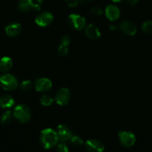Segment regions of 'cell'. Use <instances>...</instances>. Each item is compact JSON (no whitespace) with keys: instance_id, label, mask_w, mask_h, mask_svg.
Instances as JSON below:
<instances>
[{"instance_id":"cell-1","label":"cell","mask_w":152,"mask_h":152,"mask_svg":"<svg viewBox=\"0 0 152 152\" xmlns=\"http://www.w3.org/2000/svg\"><path fill=\"white\" fill-rule=\"evenodd\" d=\"M59 138H58V133L52 129H43L40 134V143L46 149H49L55 146Z\"/></svg>"},{"instance_id":"cell-2","label":"cell","mask_w":152,"mask_h":152,"mask_svg":"<svg viewBox=\"0 0 152 152\" xmlns=\"http://www.w3.org/2000/svg\"><path fill=\"white\" fill-rule=\"evenodd\" d=\"M13 117L21 123H27L31 117V110L27 105L20 104L15 107L13 110Z\"/></svg>"},{"instance_id":"cell-3","label":"cell","mask_w":152,"mask_h":152,"mask_svg":"<svg viewBox=\"0 0 152 152\" xmlns=\"http://www.w3.org/2000/svg\"><path fill=\"white\" fill-rule=\"evenodd\" d=\"M0 86L7 91H13L18 86L17 80L12 74H4L0 77Z\"/></svg>"},{"instance_id":"cell-4","label":"cell","mask_w":152,"mask_h":152,"mask_svg":"<svg viewBox=\"0 0 152 152\" xmlns=\"http://www.w3.org/2000/svg\"><path fill=\"white\" fill-rule=\"evenodd\" d=\"M68 23L73 29L80 31L86 25V20L83 16L78 14H75V13H72L69 16Z\"/></svg>"},{"instance_id":"cell-5","label":"cell","mask_w":152,"mask_h":152,"mask_svg":"<svg viewBox=\"0 0 152 152\" xmlns=\"http://www.w3.org/2000/svg\"><path fill=\"white\" fill-rule=\"evenodd\" d=\"M119 137L120 140V143L122 146L130 148L135 144L136 137L132 132L121 131L119 132Z\"/></svg>"},{"instance_id":"cell-6","label":"cell","mask_w":152,"mask_h":152,"mask_svg":"<svg viewBox=\"0 0 152 152\" xmlns=\"http://www.w3.org/2000/svg\"><path fill=\"white\" fill-rule=\"evenodd\" d=\"M70 91L66 88H62L60 89L55 96V101L57 104L60 105H66L68 104L70 99Z\"/></svg>"},{"instance_id":"cell-7","label":"cell","mask_w":152,"mask_h":152,"mask_svg":"<svg viewBox=\"0 0 152 152\" xmlns=\"http://www.w3.org/2000/svg\"><path fill=\"white\" fill-rule=\"evenodd\" d=\"M53 21V15L49 12H43L35 19V22L40 27H46Z\"/></svg>"},{"instance_id":"cell-8","label":"cell","mask_w":152,"mask_h":152,"mask_svg":"<svg viewBox=\"0 0 152 152\" xmlns=\"http://www.w3.org/2000/svg\"><path fill=\"white\" fill-rule=\"evenodd\" d=\"M18 9L22 12H28L31 9L39 10L40 6L37 3H34L33 0H19L18 2Z\"/></svg>"},{"instance_id":"cell-9","label":"cell","mask_w":152,"mask_h":152,"mask_svg":"<svg viewBox=\"0 0 152 152\" xmlns=\"http://www.w3.org/2000/svg\"><path fill=\"white\" fill-rule=\"evenodd\" d=\"M85 148L88 152H103L104 150L102 142L97 140H89L86 141Z\"/></svg>"},{"instance_id":"cell-10","label":"cell","mask_w":152,"mask_h":152,"mask_svg":"<svg viewBox=\"0 0 152 152\" xmlns=\"http://www.w3.org/2000/svg\"><path fill=\"white\" fill-rule=\"evenodd\" d=\"M57 129H58L57 133H58L59 140H61L63 142L70 140L71 137H72V133L66 126L63 124L59 125Z\"/></svg>"},{"instance_id":"cell-11","label":"cell","mask_w":152,"mask_h":152,"mask_svg":"<svg viewBox=\"0 0 152 152\" xmlns=\"http://www.w3.org/2000/svg\"><path fill=\"white\" fill-rule=\"evenodd\" d=\"M119 28L123 33L127 35L134 36L137 33V26L135 24L130 21H124L119 25Z\"/></svg>"},{"instance_id":"cell-12","label":"cell","mask_w":152,"mask_h":152,"mask_svg":"<svg viewBox=\"0 0 152 152\" xmlns=\"http://www.w3.org/2000/svg\"><path fill=\"white\" fill-rule=\"evenodd\" d=\"M105 14L109 20L115 21L119 19L120 16V10L117 6L114 4H110L106 7Z\"/></svg>"},{"instance_id":"cell-13","label":"cell","mask_w":152,"mask_h":152,"mask_svg":"<svg viewBox=\"0 0 152 152\" xmlns=\"http://www.w3.org/2000/svg\"><path fill=\"white\" fill-rule=\"evenodd\" d=\"M52 82L47 78H40L36 81L35 88L37 91L45 92L52 88Z\"/></svg>"},{"instance_id":"cell-14","label":"cell","mask_w":152,"mask_h":152,"mask_svg":"<svg viewBox=\"0 0 152 152\" xmlns=\"http://www.w3.org/2000/svg\"><path fill=\"white\" fill-rule=\"evenodd\" d=\"M85 34L88 38L92 40L98 39L101 36V33H100L98 28L92 24H90L86 27L85 29Z\"/></svg>"},{"instance_id":"cell-15","label":"cell","mask_w":152,"mask_h":152,"mask_svg":"<svg viewBox=\"0 0 152 152\" xmlns=\"http://www.w3.org/2000/svg\"><path fill=\"white\" fill-rule=\"evenodd\" d=\"M5 33L9 37H15L19 34V33L22 31V26L19 23L14 22L10 25H7L5 27Z\"/></svg>"},{"instance_id":"cell-16","label":"cell","mask_w":152,"mask_h":152,"mask_svg":"<svg viewBox=\"0 0 152 152\" xmlns=\"http://www.w3.org/2000/svg\"><path fill=\"white\" fill-rule=\"evenodd\" d=\"M14 105V99L10 95L3 94L0 96V107L1 108H9Z\"/></svg>"},{"instance_id":"cell-17","label":"cell","mask_w":152,"mask_h":152,"mask_svg":"<svg viewBox=\"0 0 152 152\" xmlns=\"http://www.w3.org/2000/svg\"><path fill=\"white\" fill-rule=\"evenodd\" d=\"M13 66V61L8 56H4L0 59V71L7 72Z\"/></svg>"},{"instance_id":"cell-18","label":"cell","mask_w":152,"mask_h":152,"mask_svg":"<svg viewBox=\"0 0 152 152\" xmlns=\"http://www.w3.org/2000/svg\"><path fill=\"white\" fill-rule=\"evenodd\" d=\"M12 120V114L10 111H6L0 117V123L2 125H7L10 123Z\"/></svg>"},{"instance_id":"cell-19","label":"cell","mask_w":152,"mask_h":152,"mask_svg":"<svg viewBox=\"0 0 152 152\" xmlns=\"http://www.w3.org/2000/svg\"><path fill=\"white\" fill-rule=\"evenodd\" d=\"M52 102H53V99L52 98V96L48 94L43 95L42 97L40 98V103L43 106H49Z\"/></svg>"},{"instance_id":"cell-20","label":"cell","mask_w":152,"mask_h":152,"mask_svg":"<svg viewBox=\"0 0 152 152\" xmlns=\"http://www.w3.org/2000/svg\"><path fill=\"white\" fill-rule=\"evenodd\" d=\"M142 29L146 34L152 33V21L148 20L143 22L142 25Z\"/></svg>"},{"instance_id":"cell-21","label":"cell","mask_w":152,"mask_h":152,"mask_svg":"<svg viewBox=\"0 0 152 152\" xmlns=\"http://www.w3.org/2000/svg\"><path fill=\"white\" fill-rule=\"evenodd\" d=\"M70 141H71L72 143L74 145H76V146H80V145H83V142L82 140V139L80 137H79L78 136H73L71 137L70 139Z\"/></svg>"},{"instance_id":"cell-22","label":"cell","mask_w":152,"mask_h":152,"mask_svg":"<svg viewBox=\"0 0 152 152\" xmlns=\"http://www.w3.org/2000/svg\"><path fill=\"white\" fill-rule=\"evenodd\" d=\"M32 86V82L31 80H24L20 84V88L23 91H28Z\"/></svg>"},{"instance_id":"cell-23","label":"cell","mask_w":152,"mask_h":152,"mask_svg":"<svg viewBox=\"0 0 152 152\" xmlns=\"http://www.w3.org/2000/svg\"><path fill=\"white\" fill-rule=\"evenodd\" d=\"M68 46L63 45L61 44V45L58 48V53L61 56H66L68 53Z\"/></svg>"},{"instance_id":"cell-24","label":"cell","mask_w":152,"mask_h":152,"mask_svg":"<svg viewBox=\"0 0 152 152\" xmlns=\"http://www.w3.org/2000/svg\"><path fill=\"white\" fill-rule=\"evenodd\" d=\"M57 151L58 152H69L68 147L66 146L65 143L62 142V143L59 144L57 148Z\"/></svg>"},{"instance_id":"cell-25","label":"cell","mask_w":152,"mask_h":152,"mask_svg":"<svg viewBox=\"0 0 152 152\" xmlns=\"http://www.w3.org/2000/svg\"><path fill=\"white\" fill-rule=\"evenodd\" d=\"M69 43H70V37L67 35L63 36V37H62V39H61V44L66 46H69Z\"/></svg>"},{"instance_id":"cell-26","label":"cell","mask_w":152,"mask_h":152,"mask_svg":"<svg viewBox=\"0 0 152 152\" xmlns=\"http://www.w3.org/2000/svg\"><path fill=\"white\" fill-rule=\"evenodd\" d=\"M66 3L69 7H75L78 4V0H65Z\"/></svg>"},{"instance_id":"cell-27","label":"cell","mask_w":152,"mask_h":152,"mask_svg":"<svg viewBox=\"0 0 152 152\" xmlns=\"http://www.w3.org/2000/svg\"><path fill=\"white\" fill-rule=\"evenodd\" d=\"M91 12H92L93 14L96 15V16H98V15H101L103 13V10L101 7H95L93 8H92L91 10Z\"/></svg>"},{"instance_id":"cell-28","label":"cell","mask_w":152,"mask_h":152,"mask_svg":"<svg viewBox=\"0 0 152 152\" xmlns=\"http://www.w3.org/2000/svg\"><path fill=\"white\" fill-rule=\"evenodd\" d=\"M127 3L131 7H134L138 3V0H126Z\"/></svg>"},{"instance_id":"cell-29","label":"cell","mask_w":152,"mask_h":152,"mask_svg":"<svg viewBox=\"0 0 152 152\" xmlns=\"http://www.w3.org/2000/svg\"><path fill=\"white\" fill-rule=\"evenodd\" d=\"M34 1H35V3H37V4H41V3L43 2V1H44V0H34Z\"/></svg>"},{"instance_id":"cell-30","label":"cell","mask_w":152,"mask_h":152,"mask_svg":"<svg viewBox=\"0 0 152 152\" xmlns=\"http://www.w3.org/2000/svg\"><path fill=\"white\" fill-rule=\"evenodd\" d=\"M113 1H114V2H119V1H121L122 0H112Z\"/></svg>"}]
</instances>
